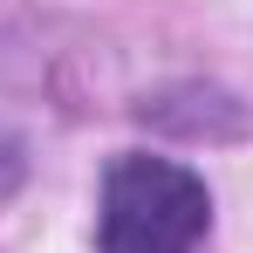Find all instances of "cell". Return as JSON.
Here are the masks:
<instances>
[{
	"mask_svg": "<svg viewBox=\"0 0 253 253\" xmlns=\"http://www.w3.org/2000/svg\"><path fill=\"white\" fill-rule=\"evenodd\" d=\"M212 226L206 178L171 158H117L103 178V253H199Z\"/></svg>",
	"mask_w": 253,
	"mask_h": 253,
	"instance_id": "obj_1",
	"label": "cell"
}]
</instances>
